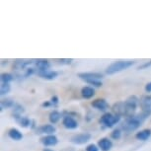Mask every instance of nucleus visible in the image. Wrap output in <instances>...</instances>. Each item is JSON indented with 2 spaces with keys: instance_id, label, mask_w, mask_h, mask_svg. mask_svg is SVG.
Here are the masks:
<instances>
[{
  "instance_id": "nucleus-1",
  "label": "nucleus",
  "mask_w": 151,
  "mask_h": 151,
  "mask_svg": "<svg viewBox=\"0 0 151 151\" xmlns=\"http://www.w3.org/2000/svg\"><path fill=\"white\" fill-rule=\"evenodd\" d=\"M151 114V112H145L142 111V113L138 114V115H134L133 116H129V118H125L124 122L122 124V129L124 130L125 132L129 133L132 132H134L141 125L144 119L147 118Z\"/></svg>"
},
{
  "instance_id": "nucleus-2",
  "label": "nucleus",
  "mask_w": 151,
  "mask_h": 151,
  "mask_svg": "<svg viewBox=\"0 0 151 151\" xmlns=\"http://www.w3.org/2000/svg\"><path fill=\"white\" fill-rule=\"evenodd\" d=\"M135 63V61L133 60H119L116 62H113L112 64H110L107 67L106 73L109 75H113L115 73L121 72L122 70H125L127 68H129L130 66H132Z\"/></svg>"
},
{
  "instance_id": "nucleus-3",
  "label": "nucleus",
  "mask_w": 151,
  "mask_h": 151,
  "mask_svg": "<svg viewBox=\"0 0 151 151\" xmlns=\"http://www.w3.org/2000/svg\"><path fill=\"white\" fill-rule=\"evenodd\" d=\"M124 116L127 118L134 116L136 107H137L138 104V99L135 96H130L127 99V101L124 102Z\"/></svg>"
},
{
  "instance_id": "nucleus-4",
  "label": "nucleus",
  "mask_w": 151,
  "mask_h": 151,
  "mask_svg": "<svg viewBox=\"0 0 151 151\" xmlns=\"http://www.w3.org/2000/svg\"><path fill=\"white\" fill-rule=\"evenodd\" d=\"M121 119V116H118V115H113V114H110V113H106L104 114V116H102L100 122L103 124L106 127H113L114 125L116 124H118Z\"/></svg>"
},
{
  "instance_id": "nucleus-5",
  "label": "nucleus",
  "mask_w": 151,
  "mask_h": 151,
  "mask_svg": "<svg viewBox=\"0 0 151 151\" xmlns=\"http://www.w3.org/2000/svg\"><path fill=\"white\" fill-rule=\"evenodd\" d=\"M78 77L86 82L89 80H101L103 75L98 72H81L78 73Z\"/></svg>"
},
{
  "instance_id": "nucleus-6",
  "label": "nucleus",
  "mask_w": 151,
  "mask_h": 151,
  "mask_svg": "<svg viewBox=\"0 0 151 151\" xmlns=\"http://www.w3.org/2000/svg\"><path fill=\"white\" fill-rule=\"evenodd\" d=\"M34 66L36 68V73L40 71H45L50 68V64L47 59H35Z\"/></svg>"
},
{
  "instance_id": "nucleus-7",
  "label": "nucleus",
  "mask_w": 151,
  "mask_h": 151,
  "mask_svg": "<svg viewBox=\"0 0 151 151\" xmlns=\"http://www.w3.org/2000/svg\"><path fill=\"white\" fill-rule=\"evenodd\" d=\"M91 139L90 133H80L71 137V142L75 144H85Z\"/></svg>"
},
{
  "instance_id": "nucleus-8",
  "label": "nucleus",
  "mask_w": 151,
  "mask_h": 151,
  "mask_svg": "<svg viewBox=\"0 0 151 151\" xmlns=\"http://www.w3.org/2000/svg\"><path fill=\"white\" fill-rule=\"evenodd\" d=\"M37 74L42 79H45V80H53L58 76V72L55 70H45V71H40V72H37Z\"/></svg>"
},
{
  "instance_id": "nucleus-9",
  "label": "nucleus",
  "mask_w": 151,
  "mask_h": 151,
  "mask_svg": "<svg viewBox=\"0 0 151 151\" xmlns=\"http://www.w3.org/2000/svg\"><path fill=\"white\" fill-rule=\"evenodd\" d=\"M62 124L64 125V127H66L68 129H75L78 127V122L70 116H64L63 121H62Z\"/></svg>"
},
{
  "instance_id": "nucleus-10",
  "label": "nucleus",
  "mask_w": 151,
  "mask_h": 151,
  "mask_svg": "<svg viewBox=\"0 0 151 151\" xmlns=\"http://www.w3.org/2000/svg\"><path fill=\"white\" fill-rule=\"evenodd\" d=\"M41 142L45 146H55V145L58 144V139L55 135H45L44 137L41 138Z\"/></svg>"
},
{
  "instance_id": "nucleus-11",
  "label": "nucleus",
  "mask_w": 151,
  "mask_h": 151,
  "mask_svg": "<svg viewBox=\"0 0 151 151\" xmlns=\"http://www.w3.org/2000/svg\"><path fill=\"white\" fill-rule=\"evenodd\" d=\"M92 106L100 111H103V112L109 109V104L105 99H96L95 101L92 102Z\"/></svg>"
},
{
  "instance_id": "nucleus-12",
  "label": "nucleus",
  "mask_w": 151,
  "mask_h": 151,
  "mask_svg": "<svg viewBox=\"0 0 151 151\" xmlns=\"http://www.w3.org/2000/svg\"><path fill=\"white\" fill-rule=\"evenodd\" d=\"M139 103H140L142 111H145V112H151V96L150 95L143 96L140 99Z\"/></svg>"
},
{
  "instance_id": "nucleus-13",
  "label": "nucleus",
  "mask_w": 151,
  "mask_h": 151,
  "mask_svg": "<svg viewBox=\"0 0 151 151\" xmlns=\"http://www.w3.org/2000/svg\"><path fill=\"white\" fill-rule=\"evenodd\" d=\"M99 148L102 151H110L113 147V142L109 138H102L98 142Z\"/></svg>"
},
{
  "instance_id": "nucleus-14",
  "label": "nucleus",
  "mask_w": 151,
  "mask_h": 151,
  "mask_svg": "<svg viewBox=\"0 0 151 151\" xmlns=\"http://www.w3.org/2000/svg\"><path fill=\"white\" fill-rule=\"evenodd\" d=\"M16 122H18L20 127H29L31 125V119H28L27 116H22L21 115H14Z\"/></svg>"
},
{
  "instance_id": "nucleus-15",
  "label": "nucleus",
  "mask_w": 151,
  "mask_h": 151,
  "mask_svg": "<svg viewBox=\"0 0 151 151\" xmlns=\"http://www.w3.org/2000/svg\"><path fill=\"white\" fill-rule=\"evenodd\" d=\"M55 127L52 124H45L38 129V133H45L47 135H52L55 132Z\"/></svg>"
},
{
  "instance_id": "nucleus-16",
  "label": "nucleus",
  "mask_w": 151,
  "mask_h": 151,
  "mask_svg": "<svg viewBox=\"0 0 151 151\" xmlns=\"http://www.w3.org/2000/svg\"><path fill=\"white\" fill-rule=\"evenodd\" d=\"M81 95L85 99H90L95 95V90H94V88L90 87V86H85L82 88Z\"/></svg>"
},
{
  "instance_id": "nucleus-17",
  "label": "nucleus",
  "mask_w": 151,
  "mask_h": 151,
  "mask_svg": "<svg viewBox=\"0 0 151 151\" xmlns=\"http://www.w3.org/2000/svg\"><path fill=\"white\" fill-rule=\"evenodd\" d=\"M113 112L118 116H124V102H119L113 106Z\"/></svg>"
},
{
  "instance_id": "nucleus-18",
  "label": "nucleus",
  "mask_w": 151,
  "mask_h": 151,
  "mask_svg": "<svg viewBox=\"0 0 151 151\" xmlns=\"http://www.w3.org/2000/svg\"><path fill=\"white\" fill-rule=\"evenodd\" d=\"M151 136V130L150 129H143L141 132H137L135 134V137L138 139V140H141V141H145L147 140Z\"/></svg>"
},
{
  "instance_id": "nucleus-19",
  "label": "nucleus",
  "mask_w": 151,
  "mask_h": 151,
  "mask_svg": "<svg viewBox=\"0 0 151 151\" xmlns=\"http://www.w3.org/2000/svg\"><path fill=\"white\" fill-rule=\"evenodd\" d=\"M8 135H9V137L11 139H13V140H16V141H19L21 140L23 138V134L22 132L18 130L17 129H12L9 130V132H8Z\"/></svg>"
},
{
  "instance_id": "nucleus-20",
  "label": "nucleus",
  "mask_w": 151,
  "mask_h": 151,
  "mask_svg": "<svg viewBox=\"0 0 151 151\" xmlns=\"http://www.w3.org/2000/svg\"><path fill=\"white\" fill-rule=\"evenodd\" d=\"M15 106V103L14 101H12L11 99H5V100H1V111H3L4 109H9V108H13Z\"/></svg>"
},
{
  "instance_id": "nucleus-21",
  "label": "nucleus",
  "mask_w": 151,
  "mask_h": 151,
  "mask_svg": "<svg viewBox=\"0 0 151 151\" xmlns=\"http://www.w3.org/2000/svg\"><path fill=\"white\" fill-rule=\"evenodd\" d=\"M50 122H52V124H56L59 119H61V114L58 112V111H52V113L50 114Z\"/></svg>"
},
{
  "instance_id": "nucleus-22",
  "label": "nucleus",
  "mask_w": 151,
  "mask_h": 151,
  "mask_svg": "<svg viewBox=\"0 0 151 151\" xmlns=\"http://www.w3.org/2000/svg\"><path fill=\"white\" fill-rule=\"evenodd\" d=\"M15 79V76L11 73H2L1 74V83H10Z\"/></svg>"
},
{
  "instance_id": "nucleus-23",
  "label": "nucleus",
  "mask_w": 151,
  "mask_h": 151,
  "mask_svg": "<svg viewBox=\"0 0 151 151\" xmlns=\"http://www.w3.org/2000/svg\"><path fill=\"white\" fill-rule=\"evenodd\" d=\"M11 90V86H10V83H1L0 85V93L1 95H6L10 92Z\"/></svg>"
},
{
  "instance_id": "nucleus-24",
  "label": "nucleus",
  "mask_w": 151,
  "mask_h": 151,
  "mask_svg": "<svg viewBox=\"0 0 151 151\" xmlns=\"http://www.w3.org/2000/svg\"><path fill=\"white\" fill-rule=\"evenodd\" d=\"M13 111H14V115H21L22 113H24L25 110L21 105L15 104V106L13 107Z\"/></svg>"
},
{
  "instance_id": "nucleus-25",
  "label": "nucleus",
  "mask_w": 151,
  "mask_h": 151,
  "mask_svg": "<svg viewBox=\"0 0 151 151\" xmlns=\"http://www.w3.org/2000/svg\"><path fill=\"white\" fill-rule=\"evenodd\" d=\"M86 83L90 84V85H93L94 87H102V85H103V83L101 82V80H89V81H86Z\"/></svg>"
},
{
  "instance_id": "nucleus-26",
  "label": "nucleus",
  "mask_w": 151,
  "mask_h": 151,
  "mask_svg": "<svg viewBox=\"0 0 151 151\" xmlns=\"http://www.w3.org/2000/svg\"><path fill=\"white\" fill-rule=\"evenodd\" d=\"M122 136V132H121V129H115L114 132H112V138L116 139V140H118V139L121 138Z\"/></svg>"
},
{
  "instance_id": "nucleus-27",
  "label": "nucleus",
  "mask_w": 151,
  "mask_h": 151,
  "mask_svg": "<svg viewBox=\"0 0 151 151\" xmlns=\"http://www.w3.org/2000/svg\"><path fill=\"white\" fill-rule=\"evenodd\" d=\"M86 151H99V148L96 144H89L86 147Z\"/></svg>"
},
{
  "instance_id": "nucleus-28",
  "label": "nucleus",
  "mask_w": 151,
  "mask_h": 151,
  "mask_svg": "<svg viewBox=\"0 0 151 151\" xmlns=\"http://www.w3.org/2000/svg\"><path fill=\"white\" fill-rule=\"evenodd\" d=\"M58 60L60 62L61 64H71L73 61V59H69V58H61V59H58Z\"/></svg>"
},
{
  "instance_id": "nucleus-29",
  "label": "nucleus",
  "mask_w": 151,
  "mask_h": 151,
  "mask_svg": "<svg viewBox=\"0 0 151 151\" xmlns=\"http://www.w3.org/2000/svg\"><path fill=\"white\" fill-rule=\"evenodd\" d=\"M151 66V60L150 61H147V62H144L143 64L140 65V66L138 67V69L140 70V69H146V68L148 67H150Z\"/></svg>"
},
{
  "instance_id": "nucleus-30",
  "label": "nucleus",
  "mask_w": 151,
  "mask_h": 151,
  "mask_svg": "<svg viewBox=\"0 0 151 151\" xmlns=\"http://www.w3.org/2000/svg\"><path fill=\"white\" fill-rule=\"evenodd\" d=\"M50 103H52V105H58V98L56 96H53L52 100H50Z\"/></svg>"
},
{
  "instance_id": "nucleus-31",
  "label": "nucleus",
  "mask_w": 151,
  "mask_h": 151,
  "mask_svg": "<svg viewBox=\"0 0 151 151\" xmlns=\"http://www.w3.org/2000/svg\"><path fill=\"white\" fill-rule=\"evenodd\" d=\"M145 91L148 93L151 92V82H149V83L146 84V86H145Z\"/></svg>"
},
{
  "instance_id": "nucleus-32",
  "label": "nucleus",
  "mask_w": 151,
  "mask_h": 151,
  "mask_svg": "<svg viewBox=\"0 0 151 151\" xmlns=\"http://www.w3.org/2000/svg\"><path fill=\"white\" fill-rule=\"evenodd\" d=\"M50 105H52L50 102H45V103H44L42 104V107H50Z\"/></svg>"
},
{
  "instance_id": "nucleus-33",
  "label": "nucleus",
  "mask_w": 151,
  "mask_h": 151,
  "mask_svg": "<svg viewBox=\"0 0 151 151\" xmlns=\"http://www.w3.org/2000/svg\"><path fill=\"white\" fill-rule=\"evenodd\" d=\"M42 151H53V150L52 149H50V148H45V149L42 150Z\"/></svg>"
}]
</instances>
